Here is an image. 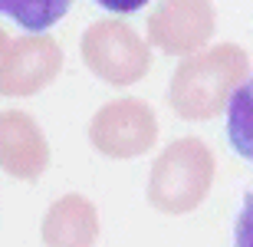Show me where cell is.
<instances>
[{"instance_id":"cell-5","label":"cell","mask_w":253,"mask_h":247,"mask_svg":"<svg viewBox=\"0 0 253 247\" xmlns=\"http://www.w3.org/2000/svg\"><path fill=\"white\" fill-rule=\"evenodd\" d=\"M214 37L211 0H161L148 13V40L168 56H194Z\"/></svg>"},{"instance_id":"cell-3","label":"cell","mask_w":253,"mask_h":247,"mask_svg":"<svg viewBox=\"0 0 253 247\" xmlns=\"http://www.w3.org/2000/svg\"><path fill=\"white\" fill-rule=\"evenodd\" d=\"M83 59L109 86H131L151 69L148 43L125 20H95L83 33Z\"/></svg>"},{"instance_id":"cell-9","label":"cell","mask_w":253,"mask_h":247,"mask_svg":"<svg viewBox=\"0 0 253 247\" xmlns=\"http://www.w3.org/2000/svg\"><path fill=\"white\" fill-rule=\"evenodd\" d=\"M227 139L237 155L253 162V79H247L227 105Z\"/></svg>"},{"instance_id":"cell-13","label":"cell","mask_w":253,"mask_h":247,"mask_svg":"<svg viewBox=\"0 0 253 247\" xmlns=\"http://www.w3.org/2000/svg\"><path fill=\"white\" fill-rule=\"evenodd\" d=\"M7 47H10V37H7V30H0V56L7 53Z\"/></svg>"},{"instance_id":"cell-10","label":"cell","mask_w":253,"mask_h":247,"mask_svg":"<svg viewBox=\"0 0 253 247\" xmlns=\"http://www.w3.org/2000/svg\"><path fill=\"white\" fill-rule=\"evenodd\" d=\"M73 0H0V13L17 20L30 33H43L66 17Z\"/></svg>"},{"instance_id":"cell-4","label":"cell","mask_w":253,"mask_h":247,"mask_svg":"<svg viewBox=\"0 0 253 247\" xmlns=\"http://www.w3.org/2000/svg\"><path fill=\"white\" fill-rule=\"evenodd\" d=\"M89 142L105 158H138L158 142V115L141 99H112L92 115Z\"/></svg>"},{"instance_id":"cell-12","label":"cell","mask_w":253,"mask_h":247,"mask_svg":"<svg viewBox=\"0 0 253 247\" xmlns=\"http://www.w3.org/2000/svg\"><path fill=\"white\" fill-rule=\"evenodd\" d=\"M95 3H102V7L112 10V13H135V10H141L148 0H95Z\"/></svg>"},{"instance_id":"cell-1","label":"cell","mask_w":253,"mask_h":247,"mask_svg":"<svg viewBox=\"0 0 253 247\" xmlns=\"http://www.w3.org/2000/svg\"><path fill=\"white\" fill-rule=\"evenodd\" d=\"M250 56L234 43H220L178 63L168 86V102L181 119L204 122L230 105L234 93L247 83Z\"/></svg>"},{"instance_id":"cell-11","label":"cell","mask_w":253,"mask_h":247,"mask_svg":"<svg viewBox=\"0 0 253 247\" xmlns=\"http://www.w3.org/2000/svg\"><path fill=\"white\" fill-rule=\"evenodd\" d=\"M234 247H253V188L247 191L244 208H240V218H237Z\"/></svg>"},{"instance_id":"cell-7","label":"cell","mask_w":253,"mask_h":247,"mask_svg":"<svg viewBox=\"0 0 253 247\" xmlns=\"http://www.w3.org/2000/svg\"><path fill=\"white\" fill-rule=\"evenodd\" d=\"M49 165V145L37 119L20 109L0 112V168L20 181H37Z\"/></svg>"},{"instance_id":"cell-6","label":"cell","mask_w":253,"mask_h":247,"mask_svg":"<svg viewBox=\"0 0 253 247\" xmlns=\"http://www.w3.org/2000/svg\"><path fill=\"white\" fill-rule=\"evenodd\" d=\"M63 73V47L53 37H20L0 56V96H37Z\"/></svg>"},{"instance_id":"cell-2","label":"cell","mask_w":253,"mask_h":247,"mask_svg":"<svg viewBox=\"0 0 253 247\" xmlns=\"http://www.w3.org/2000/svg\"><path fill=\"white\" fill-rule=\"evenodd\" d=\"M214 185V155L201 139H178L158 155L148 175V204L161 214H188Z\"/></svg>"},{"instance_id":"cell-8","label":"cell","mask_w":253,"mask_h":247,"mask_svg":"<svg viewBox=\"0 0 253 247\" xmlns=\"http://www.w3.org/2000/svg\"><path fill=\"white\" fill-rule=\"evenodd\" d=\"M40 234L46 247H92L99 238V211L83 195H63L49 204Z\"/></svg>"}]
</instances>
